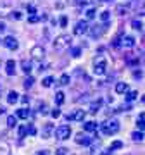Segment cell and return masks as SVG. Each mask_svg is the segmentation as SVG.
<instances>
[{"label":"cell","instance_id":"cell-1","mask_svg":"<svg viewBox=\"0 0 145 155\" xmlns=\"http://www.w3.org/2000/svg\"><path fill=\"white\" fill-rule=\"evenodd\" d=\"M72 38L69 36V35H59V36H56V40H54V48L56 50H64L67 48L69 45H71Z\"/></svg>","mask_w":145,"mask_h":155},{"label":"cell","instance_id":"cell-2","mask_svg":"<svg viewBox=\"0 0 145 155\" xmlns=\"http://www.w3.org/2000/svg\"><path fill=\"white\" fill-rule=\"evenodd\" d=\"M107 71V61L106 57H97L93 61V74L97 76H102V74H106Z\"/></svg>","mask_w":145,"mask_h":155},{"label":"cell","instance_id":"cell-3","mask_svg":"<svg viewBox=\"0 0 145 155\" xmlns=\"http://www.w3.org/2000/svg\"><path fill=\"white\" fill-rule=\"evenodd\" d=\"M100 129L104 134H116L119 131V122L117 121H107L104 124H100Z\"/></svg>","mask_w":145,"mask_h":155},{"label":"cell","instance_id":"cell-4","mask_svg":"<svg viewBox=\"0 0 145 155\" xmlns=\"http://www.w3.org/2000/svg\"><path fill=\"white\" fill-rule=\"evenodd\" d=\"M54 133H56L57 140H67L69 136H71V127L67 126V124H62V126L56 127Z\"/></svg>","mask_w":145,"mask_h":155},{"label":"cell","instance_id":"cell-5","mask_svg":"<svg viewBox=\"0 0 145 155\" xmlns=\"http://www.w3.org/2000/svg\"><path fill=\"white\" fill-rule=\"evenodd\" d=\"M106 24L107 22H102V24H97V26H92V28L88 29V33L92 35V38H100L102 35L106 33Z\"/></svg>","mask_w":145,"mask_h":155},{"label":"cell","instance_id":"cell-6","mask_svg":"<svg viewBox=\"0 0 145 155\" xmlns=\"http://www.w3.org/2000/svg\"><path fill=\"white\" fill-rule=\"evenodd\" d=\"M88 29H90V26H88V22L86 21H78L76 22V26H74V35L83 36V35L88 33Z\"/></svg>","mask_w":145,"mask_h":155},{"label":"cell","instance_id":"cell-7","mask_svg":"<svg viewBox=\"0 0 145 155\" xmlns=\"http://www.w3.org/2000/svg\"><path fill=\"white\" fill-rule=\"evenodd\" d=\"M31 57L36 59V61H42V59L45 57V48L42 47V45H35L33 48H31Z\"/></svg>","mask_w":145,"mask_h":155},{"label":"cell","instance_id":"cell-8","mask_svg":"<svg viewBox=\"0 0 145 155\" xmlns=\"http://www.w3.org/2000/svg\"><path fill=\"white\" fill-rule=\"evenodd\" d=\"M85 117H86V112H85V110H74L71 116H67V119H71V121H78V122H83Z\"/></svg>","mask_w":145,"mask_h":155},{"label":"cell","instance_id":"cell-9","mask_svg":"<svg viewBox=\"0 0 145 155\" xmlns=\"http://www.w3.org/2000/svg\"><path fill=\"white\" fill-rule=\"evenodd\" d=\"M2 43L5 45L9 50H17V47H19V43H17V40L14 38V36H7V38L2 41Z\"/></svg>","mask_w":145,"mask_h":155},{"label":"cell","instance_id":"cell-10","mask_svg":"<svg viewBox=\"0 0 145 155\" xmlns=\"http://www.w3.org/2000/svg\"><path fill=\"white\" fill-rule=\"evenodd\" d=\"M12 5L11 4H0V17H7L12 14Z\"/></svg>","mask_w":145,"mask_h":155},{"label":"cell","instance_id":"cell-11","mask_svg":"<svg viewBox=\"0 0 145 155\" xmlns=\"http://www.w3.org/2000/svg\"><path fill=\"white\" fill-rule=\"evenodd\" d=\"M5 72L9 76H14V74H16V62L12 61V59H9V61L5 62Z\"/></svg>","mask_w":145,"mask_h":155},{"label":"cell","instance_id":"cell-12","mask_svg":"<svg viewBox=\"0 0 145 155\" xmlns=\"http://www.w3.org/2000/svg\"><path fill=\"white\" fill-rule=\"evenodd\" d=\"M21 69L24 74H29L31 72V69H33V64H31V61H28V59H22L21 61Z\"/></svg>","mask_w":145,"mask_h":155},{"label":"cell","instance_id":"cell-13","mask_svg":"<svg viewBox=\"0 0 145 155\" xmlns=\"http://www.w3.org/2000/svg\"><path fill=\"white\" fill-rule=\"evenodd\" d=\"M102 104H104V102H102V98H97L95 102H92V104H90V112H92V114H97V112L100 110Z\"/></svg>","mask_w":145,"mask_h":155},{"label":"cell","instance_id":"cell-14","mask_svg":"<svg viewBox=\"0 0 145 155\" xmlns=\"http://www.w3.org/2000/svg\"><path fill=\"white\" fill-rule=\"evenodd\" d=\"M56 131V127L52 124H45V127L42 129V138H50V134Z\"/></svg>","mask_w":145,"mask_h":155},{"label":"cell","instance_id":"cell-15","mask_svg":"<svg viewBox=\"0 0 145 155\" xmlns=\"http://www.w3.org/2000/svg\"><path fill=\"white\" fill-rule=\"evenodd\" d=\"M121 45L126 47V48H133V47H135V38L128 35V36H124V38L121 40Z\"/></svg>","mask_w":145,"mask_h":155},{"label":"cell","instance_id":"cell-16","mask_svg":"<svg viewBox=\"0 0 145 155\" xmlns=\"http://www.w3.org/2000/svg\"><path fill=\"white\" fill-rule=\"evenodd\" d=\"M92 141H93V140L88 138V136H85L83 133H79L78 136H76V143H78V145H90Z\"/></svg>","mask_w":145,"mask_h":155},{"label":"cell","instance_id":"cell-17","mask_svg":"<svg viewBox=\"0 0 145 155\" xmlns=\"http://www.w3.org/2000/svg\"><path fill=\"white\" fill-rule=\"evenodd\" d=\"M130 4H126V5H123V4H119V5L116 7V14H119V16H126L128 14V11H130Z\"/></svg>","mask_w":145,"mask_h":155},{"label":"cell","instance_id":"cell-18","mask_svg":"<svg viewBox=\"0 0 145 155\" xmlns=\"http://www.w3.org/2000/svg\"><path fill=\"white\" fill-rule=\"evenodd\" d=\"M85 131H88V133H92V131H97V122H93V121H88V122H85Z\"/></svg>","mask_w":145,"mask_h":155},{"label":"cell","instance_id":"cell-19","mask_svg":"<svg viewBox=\"0 0 145 155\" xmlns=\"http://www.w3.org/2000/svg\"><path fill=\"white\" fill-rule=\"evenodd\" d=\"M126 91H128V84L126 83H116V93L123 95V93H126Z\"/></svg>","mask_w":145,"mask_h":155},{"label":"cell","instance_id":"cell-20","mask_svg":"<svg viewBox=\"0 0 145 155\" xmlns=\"http://www.w3.org/2000/svg\"><path fill=\"white\" fill-rule=\"evenodd\" d=\"M17 100H19V95H17L16 91H9V95H7V102H9V104H16Z\"/></svg>","mask_w":145,"mask_h":155},{"label":"cell","instance_id":"cell-21","mask_svg":"<svg viewBox=\"0 0 145 155\" xmlns=\"http://www.w3.org/2000/svg\"><path fill=\"white\" fill-rule=\"evenodd\" d=\"M64 102H66V95L62 93V91H57L56 93V104L57 105H62Z\"/></svg>","mask_w":145,"mask_h":155},{"label":"cell","instance_id":"cell-22","mask_svg":"<svg viewBox=\"0 0 145 155\" xmlns=\"http://www.w3.org/2000/svg\"><path fill=\"white\" fill-rule=\"evenodd\" d=\"M123 148V141H119V140H116V141H112L111 147H109V152H114V150H119Z\"/></svg>","mask_w":145,"mask_h":155},{"label":"cell","instance_id":"cell-23","mask_svg":"<svg viewBox=\"0 0 145 155\" xmlns=\"http://www.w3.org/2000/svg\"><path fill=\"white\" fill-rule=\"evenodd\" d=\"M28 116H29V110H26V109H19L16 112V117H19V119H28Z\"/></svg>","mask_w":145,"mask_h":155},{"label":"cell","instance_id":"cell-24","mask_svg":"<svg viewBox=\"0 0 145 155\" xmlns=\"http://www.w3.org/2000/svg\"><path fill=\"white\" fill-rule=\"evenodd\" d=\"M137 126L140 127V131H145V114H140L138 121H137Z\"/></svg>","mask_w":145,"mask_h":155},{"label":"cell","instance_id":"cell-25","mask_svg":"<svg viewBox=\"0 0 145 155\" xmlns=\"http://www.w3.org/2000/svg\"><path fill=\"white\" fill-rule=\"evenodd\" d=\"M131 26H133L137 31H142V29H143V24H142L140 19H133V21H131Z\"/></svg>","mask_w":145,"mask_h":155},{"label":"cell","instance_id":"cell-26","mask_svg":"<svg viewBox=\"0 0 145 155\" xmlns=\"http://www.w3.org/2000/svg\"><path fill=\"white\" fill-rule=\"evenodd\" d=\"M131 138H133V141H142L143 140V131H135V133H131Z\"/></svg>","mask_w":145,"mask_h":155},{"label":"cell","instance_id":"cell-27","mask_svg":"<svg viewBox=\"0 0 145 155\" xmlns=\"http://www.w3.org/2000/svg\"><path fill=\"white\" fill-rule=\"evenodd\" d=\"M100 21L102 22H109V21H111V12H109V11L102 12V14H100Z\"/></svg>","mask_w":145,"mask_h":155},{"label":"cell","instance_id":"cell-28","mask_svg":"<svg viewBox=\"0 0 145 155\" xmlns=\"http://www.w3.org/2000/svg\"><path fill=\"white\" fill-rule=\"evenodd\" d=\"M7 126H9V127L17 126V117H14V116H9V117H7Z\"/></svg>","mask_w":145,"mask_h":155},{"label":"cell","instance_id":"cell-29","mask_svg":"<svg viewBox=\"0 0 145 155\" xmlns=\"http://www.w3.org/2000/svg\"><path fill=\"white\" fill-rule=\"evenodd\" d=\"M69 81H71V78H69V74H62L61 76V79H59V84H69Z\"/></svg>","mask_w":145,"mask_h":155},{"label":"cell","instance_id":"cell-30","mask_svg":"<svg viewBox=\"0 0 145 155\" xmlns=\"http://www.w3.org/2000/svg\"><path fill=\"white\" fill-rule=\"evenodd\" d=\"M17 133H19V138H24V136L28 134V126H19Z\"/></svg>","mask_w":145,"mask_h":155},{"label":"cell","instance_id":"cell-31","mask_svg":"<svg viewBox=\"0 0 145 155\" xmlns=\"http://www.w3.org/2000/svg\"><path fill=\"white\" fill-rule=\"evenodd\" d=\"M52 83H54V78H52V76L45 78L43 81H42V84H43L45 88H50V86H52Z\"/></svg>","mask_w":145,"mask_h":155},{"label":"cell","instance_id":"cell-32","mask_svg":"<svg viewBox=\"0 0 145 155\" xmlns=\"http://www.w3.org/2000/svg\"><path fill=\"white\" fill-rule=\"evenodd\" d=\"M33 83H35V79L31 76H28L26 79H24V83H22V84H24V88L28 90V88H31V86H33Z\"/></svg>","mask_w":145,"mask_h":155},{"label":"cell","instance_id":"cell-33","mask_svg":"<svg viewBox=\"0 0 145 155\" xmlns=\"http://www.w3.org/2000/svg\"><path fill=\"white\" fill-rule=\"evenodd\" d=\"M137 97H138V91H128V93H126V100H128V102H133Z\"/></svg>","mask_w":145,"mask_h":155},{"label":"cell","instance_id":"cell-34","mask_svg":"<svg viewBox=\"0 0 145 155\" xmlns=\"http://www.w3.org/2000/svg\"><path fill=\"white\" fill-rule=\"evenodd\" d=\"M12 19H16V21H21L22 19V12H19V11H12Z\"/></svg>","mask_w":145,"mask_h":155},{"label":"cell","instance_id":"cell-35","mask_svg":"<svg viewBox=\"0 0 145 155\" xmlns=\"http://www.w3.org/2000/svg\"><path fill=\"white\" fill-rule=\"evenodd\" d=\"M95 16H97V11L95 9H88L86 11V19H93Z\"/></svg>","mask_w":145,"mask_h":155},{"label":"cell","instance_id":"cell-36","mask_svg":"<svg viewBox=\"0 0 145 155\" xmlns=\"http://www.w3.org/2000/svg\"><path fill=\"white\" fill-rule=\"evenodd\" d=\"M71 55L72 57H79L81 55V48H79V47H74V48L71 50Z\"/></svg>","mask_w":145,"mask_h":155},{"label":"cell","instance_id":"cell-37","mask_svg":"<svg viewBox=\"0 0 145 155\" xmlns=\"http://www.w3.org/2000/svg\"><path fill=\"white\" fill-rule=\"evenodd\" d=\"M88 0H69V4H72V5H85Z\"/></svg>","mask_w":145,"mask_h":155},{"label":"cell","instance_id":"cell-38","mask_svg":"<svg viewBox=\"0 0 145 155\" xmlns=\"http://www.w3.org/2000/svg\"><path fill=\"white\" fill-rule=\"evenodd\" d=\"M28 21L31 22V24H35V22H38V21H40V16H36V14H31V16L28 17Z\"/></svg>","mask_w":145,"mask_h":155},{"label":"cell","instance_id":"cell-39","mask_svg":"<svg viewBox=\"0 0 145 155\" xmlns=\"http://www.w3.org/2000/svg\"><path fill=\"white\" fill-rule=\"evenodd\" d=\"M56 155H67V148H64V147L57 148V150H56Z\"/></svg>","mask_w":145,"mask_h":155},{"label":"cell","instance_id":"cell-40","mask_svg":"<svg viewBox=\"0 0 145 155\" xmlns=\"http://www.w3.org/2000/svg\"><path fill=\"white\" fill-rule=\"evenodd\" d=\"M38 112L42 114V116L47 114V105H45V104H40V105H38Z\"/></svg>","mask_w":145,"mask_h":155},{"label":"cell","instance_id":"cell-41","mask_svg":"<svg viewBox=\"0 0 145 155\" xmlns=\"http://www.w3.org/2000/svg\"><path fill=\"white\" fill-rule=\"evenodd\" d=\"M59 24H61L62 28H66V26H67V17H66V16H62V17H61V21H59Z\"/></svg>","mask_w":145,"mask_h":155},{"label":"cell","instance_id":"cell-42","mask_svg":"<svg viewBox=\"0 0 145 155\" xmlns=\"http://www.w3.org/2000/svg\"><path fill=\"white\" fill-rule=\"evenodd\" d=\"M50 114H52V117H56V119H57V117H61V110H59V109H54Z\"/></svg>","mask_w":145,"mask_h":155},{"label":"cell","instance_id":"cell-43","mask_svg":"<svg viewBox=\"0 0 145 155\" xmlns=\"http://www.w3.org/2000/svg\"><path fill=\"white\" fill-rule=\"evenodd\" d=\"M28 134H31V136H35V134H36V129H35V126H28Z\"/></svg>","mask_w":145,"mask_h":155},{"label":"cell","instance_id":"cell-44","mask_svg":"<svg viewBox=\"0 0 145 155\" xmlns=\"http://www.w3.org/2000/svg\"><path fill=\"white\" fill-rule=\"evenodd\" d=\"M21 102H22V104H28V102H29V97H28V95H22V97H21Z\"/></svg>","mask_w":145,"mask_h":155},{"label":"cell","instance_id":"cell-45","mask_svg":"<svg viewBox=\"0 0 145 155\" xmlns=\"http://www.w3.org/2000/svg\"><path fill=\"white\" fill-rule=\"evenodd\" d=\"M28 12H29V14H35V12H36V9H35L33 5H29L28 7Z\"/></svg>","mask_w":145,"mask_h":155},{"label":"cell","instance_id":"cell-46","mask_svg":"<svg viewBox=\"0 0 145 155\" xmlns=\"http://www.w3.org/2000/svg\"><path fill=\"white\" fill-rule=\"evenodd\" d=\"M38 71H40V72H42V71H47V66H45V64H40Z\"/></svg>","mask_w":145,"mask_h":155},{"label":"cell","instance_id":"cell-47","mask_svg":"<svg viewBox=\"0 0 145 155\" xmlns=\"http://www.w3.org/2000/svg\"><path fill=\"white\" fill-rule=\"evenodd\" d=\"M36 155H49V150H42V152H38Z\"/></svg>","mask_w":145,"mask_h":155},{"label":"cell","instance_id":"cell-48","mask_svg":"<svg viewBox=\"0 0 145 155\" xmlns=\"http://www.w3.org/2000/svg\"><path fill=\"white\" fill-rule=\"evenodd\" d=\"M4 29H5V24H4V22H0V31H4Z\"/></svg>","mask_w":145,"mask_h":155},{"label":"cell","instance_id":"cell-49","mask_svg":"<svg viewBox=\"0 0 145 155\" xmlns=\"http://www.w3.org/2000/svg\"><path fill=\"white\" fill-rule=\"evenodd\" d=\"M4 112H5V109H4V107H0V116H2Z\"/></svg>","mask_w":145,"mask_h":155},{"label":"cell","instance_id":"cell-50","mask_svg":"<svg viewBox=\"0 0 145 155\" xmlns=\"http://www.w3.org/2000/svg\"><path fill=\"white\" fill-rule=\"evenodd\" d=\"M100 2H111V0H100Z\"/></svg>","mask_w":145,"mask_h":155},{"label":"cell","instance_id":"cell-51","mask_svg":"<svg viewBox=\"0 0 145 155\" xmlns=\"http://www.w3.org/2000/svg\"><path fill=\"white\" fill-rule=\"evenodd\" d=\"M142 100H143V104H145V95H143V98H142Z\"/></svg>","mask_w":145,"mask_h":155},{"label":"cell","instance_id":"cell-52","mask_svg":"<svg viewBox=\"0 0 145 155\" xmlns=\"http://www.w3.org/2000/svg\"><path fill=\"white\" fill-rule=\"evenodd\" d=\"M0 91H2V86H0Z\"/></svg>","mask_w":145,"mask_h":155}]
</instances>
